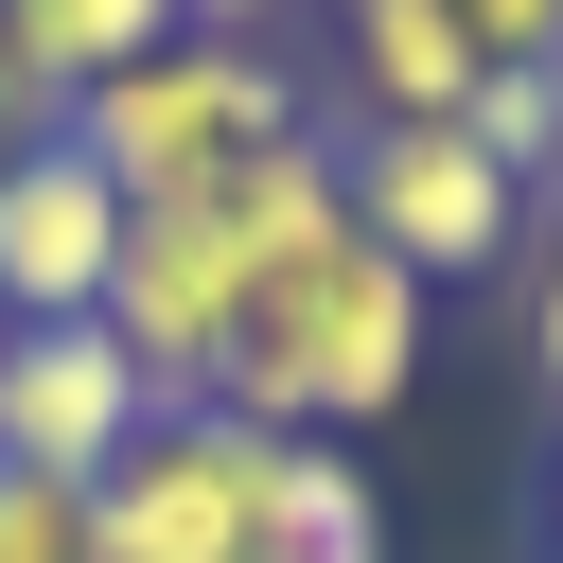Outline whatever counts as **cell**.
Here are the masks:
<instances>
[{
    "label": "cell",
    "instance_id": "6da1fadb",
    "mask_svg": "<svg viewBox=\"0 0 563 563\" xmlns=\"http://www.w3.org/2000/svg\"><path fill=\"white\" fill-rule=\"evenodd\" d=\"M422 334H440V299H422L369 229H317V246H282V264L246 282L211 405L264 422V440H352V422H387V405L422 387Z\"/></svg>",
    "mask_w": 563,
    "mask_h": 563
},
{
    "label": "cell",
    "instance_id": "7a4b0ae2",
    "mask_svg": "<svg viewBox=\"0 0 563 563\" xmlns=\"http://www.w3.org/2000/svg\"><path fill=\"white\" fill-rule=\"evenodd\" d=\"M70 141L106 158V194H123V211H176V194L246 176L264 141H317V88H299V53H282V35H158L141 70L70 88Z\"/></svg>",
    "mask_w": 563,
    "mask_h": 563
},
{
    "label": "cell",
    "instance_id": "3957f363",
    "mask_svg": "<svg viewBox=\"0 0 563 563\" xmlns=\"http://www.w3.org/2000/svg\"><path fill=\"white\" fill-rule=\"evenodd\" d=\"M264 475H282L264 422L158 405V422L88 475V563H264Z\"/></svg>",
    "mask_w": 563,
    "mask_h": 563
},
{
    "label": "cell",
    "instance_id": "277c9868",
    "mask_svg": "<svg viewBox=\"0 0 563 563\" xmlns=\"http://www.w3.org/2000/svg\"><path fill=\"white\" fill-rule=\"evenodd\" d=\"M334 194H352V229L440 299V282H493L510 246H528V176L510 158H475V123H334Z\"/></svg>",
    "mask_w": 563,
    "mask_h": 563
},
{
    "label": "cell",
    "instance_id": "5b68a950",
    "mask_svg": "<svg viewBox=\"0 0 563 563\" xmlns=\"http://www.w3.org/2000/svg\"><path fill=\"white\" fill-rule=\"evenodd\" d=\"M141 422H158V387H141V352H123L106 317H18V334H0V457H18V475H70V493H88Z\"/></svg>",
    "mask_w": 563,
    "mask_h": 563
},
{
    "label": "cell",
    "instance_id": "8992f818",
    "mask_svg": "<svg viewBox=\"0 0 563 563\" xmlns=\"http://www.w3.org/2000/svg\"><path fill=\"white\" fill-rule=\"evenodd\" d=\"M123 194H106V158L53 123V141H18L0 158V317H106V264H123Z\"/></svg>",
    "mask_w": 563,
    "mask_h": 563
},
{
    "label": "cell",
    "instance_id": "52a82bcc",
    "mask_svg": "<svg viewBox=\"0 0 563 563\" xmlns=\"http://www.w3.org/2000/svg\"><path fill=\"white\" fill-rule=\"evenodd\" d=\"M334 70H352V123H457L475 106L457 0H334Z\"/></svg>",
    "mask_w": 563,
    "mask_h": 563
},
{
    "label": "cell",
    "instance_id": "ba28073f",
    "mask_svg": "<svg viewBox=\"0 0 563 563\" xmlns=\"http://www.w3.org/2000/svg\"><path fill=\"white\" fill-rule=\"evenodd\" d=\"M264 563H387V493L352 440H282L264 475Z\"/></svg>",
    "mask_w": 563,
    "mask_h": 563
},
{
    "label": "cell",
    "instance_id": "9c48e42d",
    "mask_svg": "<svg viewBox=\"0 0 563 563\" xmlns=\"http://www.w3.org/2000/svg\"><path fill=\"white\" fill-rule=\"evenodd\" d=\"M0 35H18V70L70 106V88H106V70H141L158 35H194L176 0H0Z\"/></svg>",
    "mask_w": 563,
    "mask_h": 563
},
{
    "label": "cell",
    "instance_id": "30bf717a",
    "mask_svg": "<svg viewBox=\"0 0 563 563\" xmlns=\"http://www.w3.org/2000/svg\"><path fill=\"white\" fill-rule=\"evenodd\" d=\"M457 123H475V158H510L528 194L563 176V70H475V106H457Z\"/></svg>",
    "mask_w": 563,
    "mask_h": 563
},
{
    "label": "cell",
    "instance_id": "8fae6325",
    "mask_svg": "<svg viewBox=\"0 0 563 563\" xmlns=\"http://www.w3.org/2000/svg\"><path fill=\"white\" fill-rule=\"evenodd\" d=\"M0 563H88V493H70V475H18V457H0Z\"/></svg>",
    "mask_w": 563,
    "mask_h": 563
},
{
    "label": "cell",
    "instance_id": "7c38bea8",
    "mask_svg": "<svg viewBox=\"0 0 563 563\" xmlns=\"http://www.w3.org/2000/svg\"><path fill=\"white\" fill-rule=\"evenodd\" d=\"M475 70H563V0H457Z\"/></svg>",
    "mask_w": 563,
    "mask_h": 563
},
{
    "label": "cell",
    "instance_id": "4fadbf2b",
    "mask_svg": "<svg viewBox=\"0 0 563 563\" xmlns=\"http://www.w3.org/2000/svg\"><path fill=\"white\" fill-rule=\"evenodd\" d=\"M528 369H545V405H563V229H545V264H528Z\"/></svg>",
    "mask_w": 563,
    "mask_h": 563
},
{
    "label": "cell",
    "instance_id": "5bb4252c",
    "mask_svg": "<svg viewBox=\"0 0 563 563\" xmlns=\"http://www.w3.org/2000/svg\"><path fill=\"white\" fill-rule=\"evenodd\" d=\"M53 123H70V106H53V88L18 70V35H0V158H18V141H53Z\"/></svg>",
    "mask_w": 563,
    "mask_h": 563
},
{
    "label": "cell",
    "instance_id": "9a60e30c",
    "mask_svg": "<svg viewBox=\"0 0 563 563\" xmlns=\"http://www.w3.org/2000/svg\"><path fill=\"white\" fill-rule=\"evenodd\" d=\"M176 18H194V35H282L299 0H176Z\"/></svg>",
    "mask_w": 563,
    "mask_h": 563
},
{
    "label": "cell",
    "instance_id": "2e32d148",
    "mask_svg": "<svg viewBox=\"0 0 563 563\" xmlns=\"http://www.w3.org/2000/svg\"><path fill=\"white\" fill-rule=\"evenodd\" d=\"M545 563H563V475H545Z\"/></svg>",
    "mask_w": 563,
    "mask_h": 563
},
{
    "label": "cell",
    "instance_id": "e0dca14e",
    "mask_svg": "<svg viewBox=\"0 0 563 563\" xmlns=\"http://www.w3.org/2000/svg\"><path fill=\"white\" fill-rule=\"evenodd\" d=\"M0 334H18V317H0Z\"/></svg>",
    "mask_w": 563,
    "mask_h": 563
},
{
    "label": "cell",
    "instance_id": "ac0fdd59",
    "mask_svg": "<svg viewBox=\"0 0 563 563\" xmlns=\"http://www.w3.org/2000/svg\"><path fill=\"white\" fill-rule=\"evenodd\" d=\"M545 194H563V176H545Z\"/></svg>",
    "mask_w": 563,
    "mask_h": 563
}]
</instances>
